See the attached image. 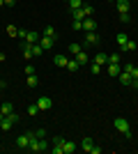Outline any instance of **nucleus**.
Listing matches in <instances>:
<instances>
[{
    "label": "nucleus",
    "mask_w": 138,
    "mask_h": 154,
    "mask_svg": "<svg viewBox=\"0 0 138 154\" xmlns=\"http://www.w3.org/2000/svg\"><path fill=\"white\" fill-rule=\"evenodd\" d=\"M92 12H94V9H92V5H83V7H78V9H72V19H76V21H83V19H87V16H92Z\"/></svg>",
    "instance_id": "f257e3e1"
},
{
    "label": "nucleus",
    "mask_w": 138,
    "mask_h": 154,
    "mask_svg": "<svg viewBox=\"0 0 138 154\" xmlns=\"http://www.w3.org/2000/svg\"><path fill=\"white\" fill-rule=\"evenodd\" d=\"M48 147H51V145H48L46 138H30V145H28L30 152H46Z\"/></svg>",
    "instance_id": "f03ea898"
},
{
    "label": "nucleus",
    "mask_w": 138,
    "mask_h": 154,
    "mask_svg": "<svg viewBox=\"0 0 138 154\" xmlns=\"http://www.w3.org/2000/svg\"><path fill=\"white\" fill-rule=\"evenodd\" d=\"M113 127L118 129L120 134H124V138H131V127H129V122H127L124 117H115V120H113Z\"/></svg>",
    "instance_id": "7ed1b4c3"
},
{
    "label": "nucleus",
    "mask_w": 138,
    "mask_h": 154,
    "mask_svg": "<svg viewBox=\"0 0 138 154\" xmlns=\"http://www.w3.org/2000/svg\"><path fill=\"white\" fill-rule=\"evenodd\" d=\"M19 120L21 117L16 115V113H9V115H5L2 120H0V127H2V131H9L14 124H19Z\"/></svg>",
    "instance_id": "20e7f679"
},
{
    "label": "nucleus",
    "mask_w": 138,
    "mask_h": 154,
    "mask_svg": "<svg viewBox=\"0 0 138 154\" xmlns=\"http://www.w3.org/2000/svg\"><path fill=\"white\" fill-rule=\"evenodd\" d=\"M14 145H16L19 149H28V145H30V134H28V131H26V134H21Z\"/></svg>",
    "instance_id": "39448f33"
},
{
    "label": "nucleus",
    "mask_w": 138,
    "mask_h": 154,
    "mask_svg": "<svg viewBox=\"0 0 138 154\" xmlns=\"http://www.w3.org/2000/svg\"><path fill=\"white\" fill-rule=\"evenodd\" d=\"M37 106H39V110H51V106H53V101H51V97H46V94H41L39 99H37Z\"/></svg>",
    "instance_id": "423d86ee"
},
{
    "label": "nucleus",
    "mask_w": 138,
    "mask_h": 154,
    "mask_svg": "<svg viewBox=\"0 0 138 154\" xmlns=\"http://www.w3.org/2000/svg\"><path fill=\"white\" fill-rule=\"evenodd\" d=\"M19 48H21V53H23V58H26V60L35 58V55H32V44H28V42H21Z\"/></svg>",
    "instance_id": "0eeeda50"
},
{
    "label": "nucleus",
    "mask_w": 138,
    "mask_h": 154,
    "mask_svg": "<svg viewBox=\"0 0 138 154\" xmlns=\"http://www.w3.org/2000/svg\"><path fill=\"white\" fill-rule=\"evenodd\" d=\"M94 30H97V21L90 19V16L83 19V32H94Z\"/></svg>",
    "instance_id": "6e6552de"
},
{
    "label": "nucleus",
    "mask_w": 138,
    "mask_h": 154,
    "mask_svg": "<svg viewBox=\"0 0 138 154\" xmlns=\"http://www.w3.org/2000/svg\"><path fill=\"white\" fill-rule=\"evenodd\" d=\"M97 44H99L97 30H94V32H85V46H97Z\"/></svg>",
    "instance_id": "1a4fd4ad"
},
{
    "label": "nucleus",
    "mask_w": 138,
    "mask_h": 154,
    "mask_svg": "<svg viewBox=\"0 0 138 154\" xmlns=\"http://www.w3.org/2000/svg\"><path fill=\"white\" fill-rule=\"evenodd\" d=\"M106 71H108V76H120L122 74V64H106Z\"/></svg>",
    "instance_id": "9d476101"
},
{
    "label": "nucleus",
    "mask_w": 138,
    "mask_h": 154,
    "mask_svg": "<svg viewBox=\"0 0 138 154\" xmlns=\"http://www.w3.org/2000/svg\"><path fill=\"white\" fill-rule=\"evenodd\" d=\"M76 149H78V147H76V143H72V140H62V152H65V154H74Z\"/></svg>",
    "instance_id": "9b49d317"
},
{
    "label": "nucleus",
    "mask_w": 138,
    "mask_h": 154,
    "mask_svg": "<svg viewBox=\"0 0 138 154\" xmlns=\"http://www.w3.org/2000/svg\"><path fill=\"white\" fill-rule=\"evenodd\" d=\"M115 7H118V12L122 14V12H129V9H131V2H129V0H115Z\"/></svg>",
    "instance_id": "f8f14e48"
},
{
    "label": "nucleus",
    "mask_w": 138,
    "mask_h": 154,
    "mask_svg": "<svg viewBox=\"0 0 138 154\" xmlns=\"http://www.w3.org/2000/svg\"><path fill=\"white\" fill-rule=\"evenodd\" d=\"M39 32H35V30H28V35H26V39H23V42H28V44H37V42H39Z\"/></svg>",
    "instance_id": "ddd939ff"
},
{
    "label": "nucleus",
    "mask_w": 138,
    "mask_h": 154,
    "mask_svg": "<svg viewBox=\"0 0 138 154\" xmlns=\"http://www.w3.org/2000/svg\"><path fill=\"white\" fill-rule=\"evenodd\" d=\"M53 44H55V39H53V37H39V46L44 48V51H46V48H51Z\"/></svg>",
    "instance_id": "4468645a"
},
{
    "label": "nucleus",
    "mask_w": 138,
    "mask_h": 154,
    "mask_svg": "<svg viewBox=\"0 0 138 154\" xmlns=\"http://www.w3.org/2000/svg\"><path fill=\"white\" fill-rule=\"evenodd\" d=\"M115 42H118V46L122 48V51H124V44L129 42V37H127L124 32H120V35H115Z\"/></svg>",
    "instance_id": "2eb2a0df"
},
{
    "label": "nucleus",
    "mask_w": 138,
    "mask_h": 154,
    "mask_svg": "<svg viewBox=\"0 0 138 154\" xmlns=\"http://www.w3.org/2000/svg\"><path fill=\"white\" fill-rule=\"evenodd\" d=\"M120 83H122V85H127V88H129V85H131V81H133V78H131V74H127V71H122V74H120Z\"/></svg>",
    "instance_id": "dca6fc26"
},
{
    "label": "nucleus",
    "mask_w": 138,
    "mask_h": 154,
    "mask_svg": "<svg viewBox=\"0 0 138 154\" xmlns=\"http://www.w3.org/2000/svg\"><path fill=\"white\" fill-rule=\"evenodd\" d=\"M0 113H2V115H9V113H14V103H12V101H5L2 106H0Z\"/></svg>",
    "instance_id": "f3484780"
},
{
    "label": "nucleus",
    "mask_w": 138,
    "mask_h": 154,
    "mask_svg": "<svg viewBox=\"0 0 138 154\" xmlns=\"http://www.w3.org/2000/svg\"><path fill=\"white\" fill-rule=\"evenodd\" d=\"M30 138H46V129H30Z\"/></svg>",
    "instance_id": "a211bd4d"
},
{
    "label": "nucleus",
    "mask_w": 138,
    "mask_h": 154,
    "mask_svg": "<svg viewBox=\"0 0 138 154\" xmlns=\"http://www.w3.org/2000/svg\"><path fill=\"white\" fill-rule=\"evenodd\" d=\"M53 62H55V67H67L69 58H67V55H55V58H53Z\"/></svg>",
    "instance_id": "6ab92c4d"
},
{
    "label": "nucleus",
    "mask_w": 138,
    "mask_h": 154,
    "mask_svg": "<svg viewBox=\"0 0 138 154\" xmlns=\"http://www.w3.org/2000/svg\"><path fill=\"white\" fill-rule=\"evenodd\" d=\"M94 62L104 67V64H108V55H106V53H97V55H94Z\"/></svg>",
    "instance_id": "aec40b11"
},
{
    "label": "nucleus",
    "mask_w": 138,
    "mask_h": 154,
    "mask_svg": "<svg viewBox=\"0 0 138 154\" xmlns=\"http://www.w3.org/2000/svg\"><path fill=\"white\" fill-rule=\"evenodd\" d=\"M92 145H94V143H92L90 138H87V136L83 138V140H81V149H83V152H90V149H92Z\"/></svg>",
    "instance_id": "412c9836"
},
{
    "label": "nucleus",
    "mask_w": 138,
    "mask_h": 154,
    "mask_svg": "<svg viewBox=\"0 0 138 154\" xmlns=\"http://www.w3.org/2000/svg\"><path fill=\"white\" fill-rule=\"evenodd\" d=\"M76 62H78L81 67H83V64H87V53H85V51H78V53H76Z\"/></svg>",
    "instance_id": "4be33fe9"
},
{
    "label": "nucleus",
    "mask_w": 138,
    "mask_h": 154,
    "mask_svg": "<svg viewBox=\"0 0 138 154\" xmlns=\"http://www.w3.org/2000/svg\"><path fill=\"white\" fill-rule=\"evenodd\" d=\"M26 83H28V88H37V85H39V78L35 76V74H30V76L26 78Z\"/></svg>",
    "instance_id": "5701e85b"
},
{
    "label": "nucleus",
    "mask_w": 138,
    "mask_h": 154,
    "mask_svg": "<svg viewBox=\"0 0 138 154\" xmlns=\"http://www.w3.org/2000/svg\"><path fill=\"white\" fill-rule=\"evenodd\" d=\"M136 48H138V44H136V42H133V39H129V42H127V44H124V51H127V53H133V51H136Z\"/></svg>",
    "instance_id": "b1692460"
},
{
    "label": "nucleus",
    "mask_w": 138,
    "mask_h": 154,
    "mask_svg": "<svg viewBox=\"0 0 138 154\" xmlns=\"http://www.w3.org/2000/svg\"><path fill=\"white\" fill-rule=\"evenodd\" d=\"M120 62H122L120 53H111V55H108V64H120Z\"/></svg>",
    "instance_id": "393cba45"
},
{
    "label": "nucleus",
    "mask_w": 138,
    "mask_h": 154,
    "mask_svg": "<svg viewBox=\"0 0 138 154\" xmlns=\"http://www.w3.org/2000/svg\"><path fill=\"white\" fill-rule=\"evenodd\" d=\"M85 5V0H69V12L72 9H78V7H83Z\"/></svg>",
    "instance_id": "a878e982"
},
{
    "label": "nucleus",
    "mask_w": 138,
    "mask_h": 154,
    "mask_svg": "<svg viewBox=\"0 0 138 154\" xmlns=\"http://www.w3.org/2000/svg\"><path fill=\"white\" fill-rule=\"evenodd\" d=\"M37 113H39V106H37V103H30V106H28V115L35 117Z\"/></svg>",
    "instance_id": "bb28decb"
},
{
    "label": "nucleus",
    "mask_w": 138,
    "mask_h": 154,
    "mask_svg": "<svg viewBox=\"0 0 138 154\" xmlns=\"http://www.w3.org/2000/svg\"><path fill=\"white\" fill-rule=\"evenodd\" d=\"M41 37H53V39H55V28L46 26V28H44V35H41Z\"/></svg>",
    "instance_id": "cd10ccee"
},
{
    "label": "nucleus",
    "mask_w": 138,
    "mask_h": 154,
    "mask_svg": "<svg viewBox=\"0 0 138 154\" xmlns=\"http://www.w3.org/2000/svg\"><path fill=\"white\" fill-rule=\"evenodd\" d=\"M67 69H69V71H78V69H81V64L76 62V60H69V62H67Z\"/></svg>",
    "instance_id": "c85d7f7f"
},
{
    "label": "nucleus",
    "mask_w": 138,
    "mask_h": 154,
    "mask_svg": "<svg viewBox=\"0 0 138 154\" xmlns=\"http://www.w3.org/2000/svg\"><path fill=\"white\" fill-rule=\"evenodd\" d=\"M120 21H122V23H131V14H129V12H122V14H120Z\"/></svg>",
    "instance_id": "c756f323"
},
{
    "label": "nucleus",
    "mask_w": 138,
    "mask_h": 154,
    "mask_svg": "<svg viewBox=\"0 0 138 154\" xmlns=\"http://www.w3.org/2000/svg\"><path fill=\"white\" fill-rule=\"evenodd\" d=\"M78 51H83V48H81V44H69V53H72V55H76Z\"/></svg>",
    "instance_id": "7c9ffc66"
},
{
    "label": "nucleus",
    "mask_w": 138,
    "mask_h": 154,
    "mask_svg": "<svg viewBox=\"0 0 138 154\" xmlns=\"http://www.w3.org/2000/svg\"><path fill=\"white\" fill-rule=\"evenodd\" d=\"M41 53H44V48L39 46V42H37V44H32V55H41Z\"/></svg>",
    "instance_id": "2f4dec72"
},
{
    "label": "nucleus",
    "mask_w": 138,
    "mask_h": 154,
    "mask_svg": "<svg viewBox=\"0 0 138 154\" xmlns=\"http://www.w3.org/2000/svg\"><path fill=\"white\" fill-rule=\"evenodd\" d=\"M72 28H74V30H76V32H78V30H83V21H76V19H74Z\"/></svg>",
    "instance_id": "473e14b6"
},
{
    "label": "nucleus",
    "mask_w": 138,
    "mask_h": 154,
    "mask_svg": "<svg viewBox=\"0 0 138 154\" xmlns=\"http://www.w3.org/2000/svg\"><path fill=\"white\" fill-rule=\"evenodd\" d=\"M90 71H92V74H99V71H101V64L92 62V64H90Z\"/></svg>",
    "instance_id": "72a5a7b5"
},
{
    "label": "nucleus",
    "mask_w": 138,
    "mask_h": 154,
    "mask_svg": "<svg viewBox=\"0 0 138 154\" xmlns=\"http://www.w3.org/2000/svg\"><path fill=\"white\" fill-rule=\"evenodd\" d=\"M7 32H9L12 37H16V35H19V28H14V26H7Z\"/></svg>",
    "instance_id": "f704fd0d"
},
{
    "label": "nucleus",
    "mask_w": 138,
    "mask_h": 154,
    "mask_svg": "<svg viewBox=\"0 0 138 154\" xmlns=\"http://www.w3.org/2000/svg\"><path fill=\"white\" fill-rule=\"evenodd\" d=\"M51 152H53V154H65V152H62V145H53Z\"/></svg>",
    "instance_id": "c9c22d12"
},
{
    "label": "nucleus",
    "mask_w": 138,
    "mask_h": 154,
    "mask_svg": "<svg viewBox=\"0 0 138 154\" xmlns=\"http://www.w3.org/2000/svg\"><path fill=\"white\" fill-rule=\"evenodd\" d=\"M62 140H65L62 136H55V138H53V145H62Z\"/></svg>",
    "instance_id": "e433bc0d"
},
{
    "label": "nucleus",
    "mask_w": 138,
    "mask_h": 154,
    "mask_svg": "<svg viewBox=\"0 0 138 154\" xmlns=\"http://www.w3.org/2000/svg\"><path fill=\"white\" fill-rule=\"evenodd\" d=\"M2 2H5V7H14L16 5V0H2Z\"/></svg>",
    "instance_id": "4c0bfd02"
},
{
    "label": "nucleus",
    "mask_w": 138,
    "mask_h": 154,
    "mask_svg": "<svg viewBox=\"0 0 138 154\" xmlns=\"http://www.w3.org/2000/svg\"><path fill=\"white\" fill-rule=\"evenodd\" d=\"M90 154H101V147H94V145H92V149H90Z\"/></svg>",
    "instance_id": "58836bf2"
},
{
    "label": "nucleus",
    "mask_w": 138,
    "mask_h": 154,
    "mask_svg": "<svg viewBox=\"0 0 138 154\" xmlns=\"http://www.w3.org/2000/svg\"><path fill=\"white\" fill-rule=\"evenodd\" d=\"M129 88H136V90H138V78H133V81H131V85H129Z\"/></svg>",
    "instance_id": "ea45409f"
},
{
    "label": "nucleus",
    "mask_w": 138,
    "mask_h": 154,
    "mask_svg": "<svg viewBox=\"0 0 138 154\" xmlns=\"http://www.w3.org/2000/svg\"><path fill=\"white\" fill-rule=\"evenodd\" d=\"M2 88H5V81H2V78H0V90H2Z\"/></svg>",
    "instance_id": "a19ab883"
},
{
    "label": "nucleus",
    "mask_w": 138,
    "mask_h": 154,
    "mask_svg": "<svg viewBox=\"0 0 138 154\" xmlns=\"http://www.w3.org/2000/svg\"><path fill=\"white\" fill-rule=\"evenodd\" d=\"M2 60H5V55H2V53H0V62H2Z\"/></svg>",
    "instance_id": "79ce46f5"
},
{
    "label": "nucleus",
    "mask_w": 138,
    "mask_h": 154,
    "mask_svg": "<svg viewBox=\"0 0 138 154\" xmlns=\"http://www.w3.org/2000/svg\"><path fill=\"white\" fill-rule=\"evenodd\" d=\"M0 7H5V2H2V0H0Z\"/></svg>",
    "instance_id": "37998d69"
},
{
    "label": "nucleus",
    "mask_w": 138,
    "mask_h": 154,
    "mask_svg": "<svg viewBox=\"0 0 138 154\" xmlns=\"http://www.w3.org/2000/svg\"><path fill=\"white\" fill-rule=\"evenodd\" d=\"M111 2H115V0H111Z\"/></svg>",
    "instance_id": "c03bdc74"
},
{
    "label": "nucleus",
    "mask_w": 138,
    "mask_h": 154,
    "mask_svg": "<svg viewBox=\"0 0 138 154\" xmlns=\"http://www.w3.org/2000/svg\"><path fill=\"white\" fill-rule=\"evenodd\" d=\"M129 2H131V0H129Z\"/></svg>",
    "instance_id": "a18cd8bd"
}]
</instances>
